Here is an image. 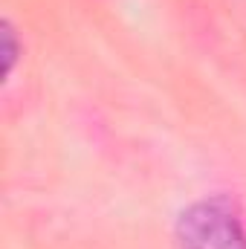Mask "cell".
Masks as SVG:
<instances>
[{"instance_id": "obj_1", "label": "cell", "mask_w": 246, "mask_h": 249, "mask_svg": "<svg viewBox=\"0 0 246 249\" xmlns=\"http://www.w3.org/2000/svg\"><path fill=\"white\" fill-rule=\"evenodd\" d=\"M177 249H246V226L226 197L197 200L177 217Z\"/></svg>"}, {"instance_id": "obj_2", "label": "cell", "mask_w": 246, "mask_h": 249, "mask_svg": "<svg viewBox=\"0 0 246 249\" xmlns=\"http://www.w3.org/2000/svg\"><path fill=\"white\" fill-rule=\"evenodd\" d=\"M0 38H3V75H12L15 64L20 58V53H23V47L18 44V32L12 26V20L0 23Z\"/></svg>"}]
</instances>
